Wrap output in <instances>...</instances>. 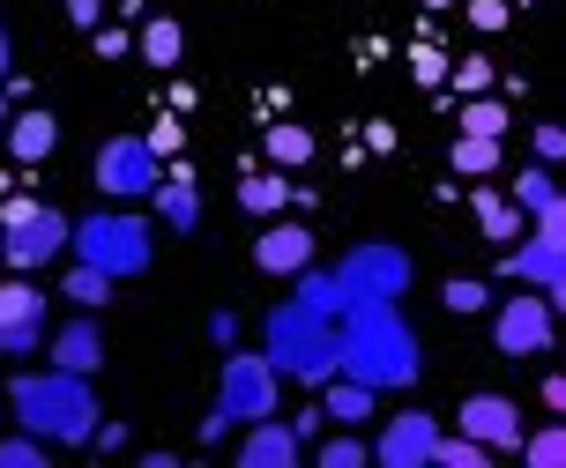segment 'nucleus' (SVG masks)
<instances>
[{
  "instance_id": "obj_48",
  "label": "nucleus",
  "mask_w": 566,
  "mask_h": 468,
  "mask_svg": "<svg viewBox=\"0 0 566 468\" xmlns=\"http://www.w3.org/2000/svg\"><path fill=\"white\" fill-rule=\"evenodd\" d=\"M0 424H8V386H0Z\"/></svg>"
},
{
  "instance_id": "obj_45",
  "label": "nucleus",
  "mask_w": 566,
  "mask_h": 468,
  "mask_svg": "<svg viewBox=\"0 0 566 468\" xmlns=\"http://www.w3.org/2000/svg\"><path fill=\"white\" fill-rule=\"evenodd\" d=\"M8 60H15V45H8V23H0V83H8Z\"/></svg>"
},
{
  "instance_id": "obj_8",
  "label": "nucleus",
  "mask_w": 566,
  "mask_h": 468,
  "mask_svg": "<svg viewBox=\"0 0 566 468\" xmlns=\"http://www.w3.org/2000/svg\"><path fill=\"white\" fill-rule=\"evenodd\" d=\"M67 238H75V216L45 201L38 216H23V223H8V231H0V260L30 276V268H45V260H60V253H67Z\"/></svg>"
},
{
  "instance_id": "obj_31",
  "label": "nucleus",
  "mask_w": 566,
  "mask_h": 468,
  "mask_svg": "<svg viewBox=\"0 0 566 468\" xmlns=\"http://www.w3.org/2000/svg\"><path fill=\"white\" fill-rule=\"evenodd\" d=\"M432 461H440V468H484V461H492V446H478L470 432H462V439H440V446H432Z\"/></svg>"
},
{
  "instance_id": "obj_34",
  "label": "nucleus",
  "mask_w": 566,
  "mask_h": 468,
  "mask_svg": "<svg viewBox=\"0 0 566 468\" xmlns=\"http://www.w3.org/2000/svg\"><path fill=\"white\" fill-rule=\"evenodd\" d=\"M537 238H552V246L566 253V187H559V201H552V209L537 216Z\"/></svg>"
},
{
  "instance_id": "obj_2",
  "label": "nucleus",
  "mask_w": 566,
  "mask_h": 468,
  "mask_svg": "<svg viewBox=\"0 0 566 468\" xmlns=\"http://www.w3.org/2000/svg\"><path fill=\"white\" fill-rule=\"evenodd\" d=\"M8 424L38 432L45 446H90L97 432V394H90L83 372H23L8 386Z\"/></svg>"
},
{
  "instance_id": "obj_14",
  "label": "nucleus",
  "mask_w": 566,
  "mask_h": 468,
  "mask_svg": "<svg viewBox=\"0 0 566 468\" xmlns=\"http://www.w3.org/2000/svg\"><path fill=\"white\" fill-rule=\"evenodd\" d=\"M254 260L269 268V276H298V268H313V231H306V223H283L276 216L254 238Z\"/></svg>"
},
{
  "instance_id": "obj_20",
  "label": "nucleus",
  "mask_w": 566,
  "mask_h": 468,
  "mask_svg": "<svg viewBox=\"0 0 566 468\" xmlns=\"http://www.w3.org/2000/svg\"><path fill=\"white\" fill-rule=\"evenodd\" d=\"M60 298L75 305V312H97V305H113V276H105V268H90V260H75V268L60 276Z\"/></svg>"
},
{
  "instance_id": "obj_15",
  "label": "nucleus",
  "mask_w": 566,
  "mask_h": 468,
  "mask_svg": "<svg viewBox=\"0 0 566 468\" xmlns=\"http://www.w3.org/2000/svg\"><path fill=\"white\" fill-rule=\"evenodd\" d=\"M500 268H507L514 283H530V290H552V283L566 276V253L552 246V238H522V246L500 253Z\"/></svg>"
},
{
  "instance_id": "obj_6",
  "label": "nucleus",
  "mask_w": 566,
  "mask_h": 468,
  "mask_svg": "<svg viewBox=\"0 0 566 468\" xmlns=\"http://www.w3.org/2000/svg\"><path fill=\"white\" fill-rule=\"evenodd\" d=\"M343 298L350 305H396L402 290H410V253L388 246V238H366V246L343 253Z\"/></svg>"
},
{
  "instance_id": "obj_1",
  "label": "nucleus",
  "mask_w": 566,
  "mask_h": 468,
  "mask_svg": "<svg viewBox=\"0 0 566 468\" xmlns=\"http://www.w3.org/2000/svg\"><path fill=\"white\" fill-rule=\"evenodd\" d=\"M418 372H424L418 328L396 305H350L343 312V380H366L373 394H388V386H410Z\"/></svg>"
},
{
  "instance_id": "obj_28",
  "label": "nucleus",
  "mask_w": 566,
  "mask_h": 468,
  "mask_svg": "<svg viewBox=\"0 0 566 468\" xmlns=\"http://www.w3.org/2000/svg\"><path fill=\"white\" fill-rule=\"evenodd\" d=\"M313 461H321V468H366L373 446L350 439V424H336V439H321V454H313Z\"/></svg>"
},
{
  "instance_id": "obj_22",
  "label": "nucleus",
  "mask_w": 566,
  "mask_h": 468,
  "mask_svg": "<svg viewBox=\"0 0 566 468\" xmlns=\"http://www.w3.org/2000/svg\"><path fill=\"white\" fill-rule=\"evenodd\" d=\"M179 53H187L179 23H171V15H149V23H142V60H149V67H179Z\"/></svg>"
},
{
  "instance_id": "obj_30",
  "label": "nucleus",
  "mask_w": 566,
  "mask_h": 468,
  "mask_svg": "<svg viewBox=\"0 0 566 468\" xmlns=\"http://www.w3.org/2000/svg\"><path fill=\"white\" fill-rule=\"evenodd\" d=\"M462 135H507V105H492V97H470V105H462Z\"/></svg>"
},
{
  "instance_id": "obj_16",
  "label": "nucleus",
  "mask_w": 566,
  "mask_h": 468,
  "mask_svg": "<svg viewBox=\"0 0 566 468\" xmlns=\"http://www.w3.org/2000/svg\"><path fill=\"white\" fill-rule=\"evenodd\" d=\"M53 364L60 372H105V334H97V320H67V328L53 334Z\"/></svg>"
},
{
  "instance_id": "obj_46",
  "label": "nucleus",
  "mask_w": 566,
  "mask_h": 468,
  "mask_svg": "<svg viewBox=\"0 0 566 468\" xmlns=\"http://www.w3.org/2000/svg\"><path fill=\"white\" fill-rule=\"evenodd\" d=\"M552 312H559V320H566V276L552 283Z\"/></svg>"
},
{
  "instance_id": "obj_49",
  "label": "nucleus",
  "mask_w": 566,
  "mask_h": 468,
  "mask_svg": "<svg viewBox=\"0 0 566 468\" xmlns=\"http://www.w3.org/2000/svg\"><path fill=\"white\" fill-rule=\"evenodd\" d=\"M424 8H454V0H424Z\"/></svg>"
},
{
  "instance_id": "obj_10",
  "label": "nucleus",
  "mask_w": 566,
  "mask_h": 468,
  "mask_svg": "<svg viewBox=\"0 0 566 468\" xmlns=\"http://www.w3.org/2000/svg\"><path fill=\"white\" fill-rule=\"evenodd\" d=\"M552 298H507L492 312V342H500V358H544L552 350Z\"/></svg>"
},
{
  "instance_id": "obj_4",
  "label": "nucleus",
  "mask_w": 566,
  "mask_h": 468,
  "mask_svg": "<svg viewBox=\"0 0 566 468\" xmlns=\"http://www.w3.org/2000/svg\"><path fill=\"white\" fill-rule=\"evenodd\" d=\"M276 410H283V372L269 364V350H231L224 380H217V410L201 416V446H224V432H247Z\"/></svg>"
},
{
  "instance_id": "obj_43",
  "label": "nucleus",
  "mask_w": 566,
  "mask_h": 468,
  "mask_svg": "<svg viewBox=\"0 0 566 468\" xmlns=\"http://www.w3.org/2000/svg\"><path fill=\"white\" fill-rule=\"evenodd\" d=\"M119 53H127V38H119V30H105V23H97V60H119Z\"/></svg>"
},
{
  "instance_id": "obj_21",
  "label": "nucleus",
  "mask_w": 566,
  "mask_h": 468,
  "mask_svg": "<svg viewBox=\"0 0 566 468\" xmlns=\"http://www.w3.org/2000/svg\"><path fill=\"white\" fill-rule=\"evenodd\" d=\"M321 394H328V402H321V410H328V424H366V416H373V386L366 380H343V372H336Z\"/></svg>"
},
{
  "instance_id": "obj_26",
  "label": "nucleus",
  "mask_w": 566,
  "mask_h": 468,
  "mask_svg": "<svg viewBox=\"0 0 566 468\" xmlns=\"http://www.w3.org/2000/svg\"><path fill=\"white\" fill-rule=\"evenodd\" d=\"M239 201H247L254 216H283V201H291V179H283V171H261V179H247V187H239Z\"/></svg>"
},
{
  "instance_id": "obj_24",
  "label": "nucleus",
  "mask_w": 566,
  "mask_h": 468,
  "mask_svg": "<svg viewBox=\"0 0 566 468\" xmlns=\"http://www.w3.org/2000/svg\"><path fill=\"white\" fill-rule=\"evenodd\" d=\"M478 223L484 238H522V201L514 193H478Z\"/></svg>"
},
{
  "instance_id": "obj_18",
  "label": "nucleus",
  "mask_w": 566,
  "mask_h": 468,
  "mask_svg": "<svg viewBox=\"0 0 566 468\" xmlns=\"http://www.w3.org/2000/svg\"><path fill=\"white\" fill-rule=\"evenodd\" d=\"M149 201H157V223H165V231H179V238H187V231H201V193H195V179H157V193H149Z\"/></svg>"
},
{
  "instance_id": "obj_32",
  "label": "nucleus",
  "mask_w": 566,
  "mask_h": 468,
  "mask_svg": "<svg viewBox=\"0 0 566 468\" xmlns=\"http://www.w3.org/2000/svg\"><path fill=\"white\" fill-rule=\"evenodd\" d=\"M45 461V439L38 432H23V439H0V468H38Z\"/></svg>"
},
{
  "instance_id": "obj_23",
  "label": "nucleus",
  "mask_w": 566,
  "mask_h": 468,
  "mask_svg": "<svg viewBox=\"0 0 566 468\" xmlns=\"http://www.w3.org/2000/svg\"><path fill=\"white\" fill-rule=\"evenodd\" d=\"M306 157H313V135L298 127V119H276V127H269V164H276V171H298Z\"/></svg>"
},
{
  "instance_id": "obj_13",
  "label": "nucleus",
  "mask_w": 566,
  "mask_h": 468,
  "mask_svg": "<svg viewBox=\"0 0 566 468\" xmlns=\"http://www.w3.org/2000/svg\"><path fill=\"white\" fill-rule=\"evenodd\" d=\"M291 461H306V439H298L283 416L247 424V439H239V468H291Z\"/></svg>"
},
{
  "instance_id": "obj_40",
  "label": "nucleus",
  "mask_w": 566,
  "mask_h": 468,
  "mask_svg": "<svg viewBox=\"0 0 566 468\" xmlns=\"http://www.w3.org/2000/svg\"><path fill=\"white\" fill-rule=\"evenodd\" d=\"M470 15H478V30H500V23H507V8H500V0H470Z\"/></svg>"
},
{
  "instance_id": "obj_33",
  "label": "nucleus",
  "mask_w": 566,
  "mask_h": 468,
  "mask_svg": "<svg viewBox=\"0 0 566 468\" xmlns=\"http://www.w3.org/2000/svg\"><path fill=\"white\" fill-rule=\"evenodd\" d=\"M440 305H448V312H484V305H492V298H484V283H470V276H454L448 290H440Z\"/></svg>"
},
{
  "instance_id": "obj_44",
  "label": "nucleus",
  "mask_w": 566,
  "mask_h": 468,
  "mask_svg": "<svg viewBox=\"0 0 566 468\" xmlns=\"http://www.w3.org/2000/svg\"><path fill=\"white\" fill-rule=\"evenodd\" d=\"M321 424H328V410H298V416H291V432H298V439H313Z\"/></svg>"
},
{
  "instance_id": "obj_17",
  "label": "nucleus",
  "mask_w": 566,
  "mask_h": 468,
  "mask_svg": "<svg viewBox=\"0 0 566 468\" xmlns=\"http://www.w3.org/2000/svg\"><path fill=\"white\" fill-rule=\"evenodd\" d=\"M8 149H15V164H45L60 149V119L53 111H15L8 119Z\"/></svg>"
},
{
  "instance_id": "obj_12",
  "label": "nucleus",
  "mask_w": 566,
  "mask_h": 468,
  "mask_svg": "<svg viewBox=\"0 0 566 468\" xmlns=\"http://www.w3.org/2000/svg\"><path fill=\"white\" fill-rule=\"evenodd\" d=\"M454 416H462V432H470L478 446H492V454H522V410H514L507 394H470Z\"/></svg>"
},
{
  "instance_id": "obj_9",
  "label": "nucleus",
  "mask_w": 566,
  "mask_h": 468,
  "mask_svg": "<svg viewBox=\"0 0 566 468\" xmlns=\"http://www.w3.org/2000/svg\"><path fill=\"white\" fill-rule=\"evenodd\" d=\"M38 350H45V290L0 283V358H38Z\"/></svg>"
},
{
  "instance_id": "obj_25",
  "label": "nucleus",
  "mask_w": 566,
  "mask_h": 468,
  "mask_svg": "<svg viewBox=\"0 0 566 468\" xmlns=\"http://www.w3.org/2000/svg\"><path fill=\"white\" fill-rule=\"evenodd\" d=\"M454 171H462V179L500 171V141H492V135H454Z\"/></svg>"
},
{
  "instance_id": "obj_39",
  "label": "nucleus",
  "mask_w": 566,
  "mask_h": 468,
  "mask_svg": "<svg viewBox=\"0 0 566 468\" xmlns=\"http://www.w3.org/2000/svg\"><path fill=\"white\" fill-rule=\"evenodd\" d=\"M67 15H75L83 30H97V23H105V0H67Z\"/></svg>"
},
{
  "instance_id": "obj_5",
  "label": "nucleus",
  "mask_w": 566,
  "mask_h": 468,
  "mask_svg": "<svg viewBox=\"0 0 566 468\" xmlns=\"http://www.w3.org/2000/svg\"><path fill=\"white\" fill-rule=\"evenodd\" d=\"M67 253L90 260V268H105L113 283H127L157 260V231H149V216H135V209H97V216H75Z\"/></svg>"
},
{
  "instance_id": "obj_37",
  "label": "nucleus",
  "mask_w": 566,
  "mask_h": 468,
  "mask_svg": "<svg viewBox=\"0 0 566 468\" xmlns=\"http://www.w3.org/2000/svg\"><path fill=\"white\" fill-rule=\"evenodd\" d=\"M209 342L231 350V342H239V312H209Z\"/></svg>"
},
{
  "instance_id": "obj_29",
  "label": "nucleus",
  "mask_w": 566,
  "mask_h": 468,
  "mask_svg": "<svg viewBox=\"0 0 566 468\" xmlns=\"http://www.w3.org/2000/svg\"><path fill=\"white\" fill-rule=\"evenodd\" d=\"M514 201H522V216H544V209L559 201V187H552V171H544V164H530L522 179H514Z\"/></svg>"
},
{
  "instance_id": "obj_3",
  "label": "nucleus",
  "mask_w": 566,
  "mask_h": 468,
  "mask_svg": "<svg viewBox=\"0 0 566 468\" xmlns=\"http://www.w3.org/2000/svg\"><path fill=\"white\" fill-rule=\"evenodd\" d=\"M269 364H276L283 380H298V386H328L343 372V320H321V312H306L298 298H283L276 312H269Z\"/></svg>"
},
{
  "instance_id": "obj_42",
  "label": "nucleus",
  "mask_w": 566,
  "mask_h": 468,
  "mask_svg": "<svg viewBox=\"0 0 566 468\" xmlns=\"http://www.w3.org/2000/svg\"><path fill=\"white\" fill-rule=\"evenodd\" d=\"M484 83H492V67H484V60H462V89H470V97H478Z\"/></svg>"
},
{
  "instance_id": "obj_11",
  "label": "nucleus",
  "mask_w": 566,
  "mask_h": 468,
  "mask_svg": "<svg viewBox=\"0 0 566 468\" xmlns=\"http://www.w3.org/2000/svg\"><path fill=\"white\" fill-rule=\"evenodd\" d=\"M432 446H440V416L402 410V416H388V424H380L373 461H380V468H424V461H432Z\"/></svg>"
},
{
  "instance_id": "obj_41",
  "label": "nucleus",
  "mask_w": 566,
  "mask_h": 468,
  "mask_svg": "<svg viewBox=\"0 0 566 468\" xmlns=\"http://www.w3.org/2000/svg\"><path fill=\"white\" fill-rule=\"evenodd\" d=\"M544 410L566 416V372H552V380H544Z\"/></svg>"
},
{
  "instance_id": "obj_38",
  "label": "nucleus",
  "mask_w": 566,
  "mask_h": 468,
  "mask_svg": "<svg viewBox=\"0 0 566 468\" xmlns=\"http://www.w3.org/2000/svg\"><path fill=\"white\" fill-rule=\"evenodd\" d=\"M90 446H97V454H119V446H127V424H97Z\"/></svg>"
},
{
  "instance_id": "obj_47",
  "label": "nucleus",
  "mask_w": 566,
  "mask_h": 468,
  "mask_svg": "<svg viewBox=\"0 0 566 468\" xmlns=\"http://www.w3.org/2000/svg\"><path fill=\"white\" fill-rule=\"evenodd\" d=\"M8 119H15V111H8V83H0V127H8Z\"/></svg>"
},
{
  "instance_id": "obj_7",
  "label": "nucleus",
  "mask_w": 566,
  "mask_h": 468,
  "mask_svg": "<svg viewBox=\"0 0 566 468\" xmlns=\"http://www.w3.org/2000/svg\"><path fill=\"white\" fill-rule=\"evenodd\" d=\"M165 149L149 135H113L105 149H97V193L105 201H142V193H157V179H165V164H157Z\"/></svg>"
},
{
  "instance_id": "obj_19",
  "label": "nucleus",
  "mask_w": 566,
  "mask_h": 468,
  "mask_svg": "<svg viewBox=\"0 0 566 468\" xmlns=\"http://www.w3.org/2000/svg\"><path fill=\"white\" fill-rule=\"evenodd\" d=\"M298 305H306V312H321V320H343V312H350L343 276H336V268H298Z\"/></svg>"
},
{
  "instance_id": "obj_36",
  "label": "nucleus",
  "mask_w": 566,
  "mask_h": 468,
  "mask_svg": "<svg viewBox=\"0 0 566 468\" xmlns=\"http://www.w3.org/2000/svg\"><path fill=\"white\" fill-rule=\"evenodd\" d=\"M38 209H45L38 193H15V201H0V231H8V223H23V216H38Z\"/></svg>"
},
{
  "instance_id": "obj_27",
  "label": "nucleus",
  "mask_w": 566,
  "mask_h": 468,
  "mask_svg": "<svg viewBox=\"0 0 566 468\" xmlns=\"http://www.w3.org/2000/svg\"><path fill=\"white\" fill-rule=\"evenodd\" d=\"M522 461H530V468H566V416L522 439Z\"/></svg>"
},
{
  "instance_id": "obj_35",
  "label": "nucleus",
  "mask_w": 566,
  "mask_h": 468,
  "mask_svg": "<svg viewBox=\"0 0 566 468\" xmlns=\"http://www.w3.org/2000/svg\"><path fill=\"white\" fill-rule=\"evenodd\" d=\"M537 164H566V127H537Z\"/></svg>"
}]
</instances>
